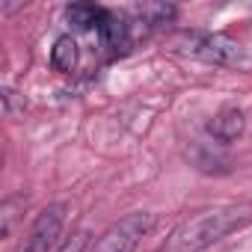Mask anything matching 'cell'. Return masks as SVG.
<instances>
[{
    "label": "cell",
    "mask_w": 252,
    "mask_h": 252,
    "mask_svg": "<svg viewBox=\"0 0 252 252\" xmlns=\"http://www.w3.org/2000/svg\"><path fill=\"white\" fill-rule=\"evenodd\" d=\"M249 222H252V205L208 208V211H199L196 217L184 220L169 234V240L163 243L160 252H205L208 246H214L217 240H222L225 234H231Z\"/></svg>",
    "instance_id": "6da1fadb"
},
{
    "label": "cell",
    "mask_w": 252,
    "mask_h": 252,
    "mask_svg": "<svg viewBox=\"0 0 252 252\" xmlns=\"http://www.w3.org/2000/svg\"><path fill=\"white\" fill-rule=\"evenodd\" d=\"M152 228H155V214H146V211L128 214L119 222H113L107 231H101L86 252H134Z\"/></svg>",
    "instance_id": "7a4b0ae2"
},
{
    "label": "cell",
    "mask_w": 252,
    "mask_h": 252,
    "mask_svg": "<svg viewBox=\"0 0 252 252\" xmlns=\"http://www.w3.org/2000/svg\"><path fill=\"white\" fill-rule=\"evenodd\" d=\"M178 51L211 65H234L240 60V45L225 33H187L178 39Z\"/></svg>",
    "instance_id": "3957f363"
},
{
    "label": "cell",
    "mask_w": 252,
    "mask_h": 252,
    "mask_svg": "<svg viewBox=\"0 0 252 252\" xmlns=\"http://www.w3.org/2000/svg\"><path fill=\"white\" fill-rule=\"evenodd\" d=\"M65 217H68V205L65 202L48 205L36 217V222L30 225V231H27V237H24V243H21L18 252H57L63 246L60 234L65 228Z\"/></svg>",
    "instance_id": "277c9868"
},
{
    "label": "cell",
    "mask_w": 252,
    "mask_h": 252,
    "mask_svg": "<svg viewBox=\"0 0 252 252\" xmlns=\"http://www.w3.org/2000/svg\"><path fill=\"white\" fill-rule=\"evenodd\" d=\"M243 131H246V116H243L240 107H220V110L214 113V119L208 122V134H211L217 143H222V146L240 140Z\"/></svg>",
    "instance_id": "5b68a950"
},
{
    "label": "cell",
    "mask_w": 252,
    "mask_h": 252,
    "mask_svg": "<svg viewBox=\"0 0 252 252\" xmlns=\"http://www.w3.org/2000/svg\"><path fill=\"white\" fill-rule=\"evenodd\" d=\"M101 45L110 48V51H122V48H128L131 45V24L125 15L119 12H107V18L101 21V27L95 30Z\"/></svg>",
    "instance_id": "8992f818"
},
{
    "label": "cell",
    "mask_w": 252,
    "mask_h": 252,
    "mask_svg": "<svg viewBox=\"0 0 252 252\" xmlns=\"http://www.w3.org/2000/svg\"><path fill=\"white\" fill-rule=\"evenodd\" d=\"M77 63H80V48H77V42H74L71 36H60V39L54 42V48H51V65H54V71L71 74V71L77 68Z\"/></svg>",
    "instance_id": "52a82bcc"
},
{
    "label": "cell",
    "mask_w": 252,
    "mask_h": 252,
    "mask_svg": "<svg viewBox=\"0 0 252 252\" xmlns=\"http://www.w3.org/2000/svg\"><path fill=\"white\" fill-rule=\"evenodd\" d=\"M65 18L77 27V30H98L101 21L107 18V9L95 6V3H71L65 9Z\"/></svg>",
    "instance_id": "ba28073f"
},
{
    "label": "cell",
    "mask_w": 252,
    "mask_h": 252,
    "mask_svg": "<svg viewBox=\"0 0 252 252\" xmlns=\"http://www.w3.org/2000/svg\"><path fill=\"white\" fill-rule=\"evenodd\" d=\"M134 15L146 24V30H155V27L169 24L175 18V6H169V3H143V6H134Z\"/></svg>",
    "instance_id": "9c48e42d"
},
{
    "label": "cell",
    "mask_w": 252,
    "mask_h": 252,
    "mask_svg": "<svg viewBox=\"0 0 252 252\" xmlns=\"http://www.w3.org/2000/svg\"><path fill=\"white\" fill-rule=\"evenodd\" d=\"M89 243H92V240H89V231H77V234H71L57 252H86Z\"/></svg>",
    "instance_id": "30bf717a"
}]
</instances>
